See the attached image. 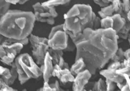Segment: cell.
I'll list each match as a JSON object with an SVG mask.
<instances>
[{
    "instance_id": "obj_7",
    "label": "cell",
    "mask_w": 130,
    "mask_h": 91,
    "mask_svg": "<svg viewBox=\"0 0 130 91\" xmlns=\"http://www.w3.org/2000/svg\"><path fill=\"white\" fill-rule=\"evenodd\" d=\"M35 11V20L42 23H47L49 25L55 24L54 18L58 16L55 7H47L43 6L40 3H36L32 5Z\"/></svg>"
},
{
    "instance_id": "obj_30",
    "label": "cell",
    "mask_w": 130,
    "mask_h": 91,
    "mask_svg": "<svg viewBox=\"0 0 130 91\" xmlns=\"http://www.w3.org/2000/svg\"><path fill=\"white\" fill-rule=\"evenodd\" d=\"M42 91H55L52 87H50V83L48 82H44L43 87H42Z\"/></svg>"
},
{
    "instance_id": "obj_38",
    "label": "cell",
    "mask_w": 130,
    "mask_h": 91,
    "mask_svg": "<svg viewBox=\"0 0 130 91\" xmlns=\"http://www.w3.org/2000/svg\"><path fill=\"white\" fill-rule=\"evenodd\" d=\"M22 91H27V89H25V88H24V89L22 90Z\"/></svg>"
},
{
    "instance_id": "obj_1",
    "label": "cell",
    "mask_w": 130,
    "mask_h": 91,
    "mask_svg": "<svg viewBox=\"0 0 130 91\" xmlns=\"http://www.w3.org/2000/svg\"><path fill=\"white\" fill-rule=\"evenodd\" d=\"M118 37L112 29H92L86 28L74 45L76 48L75 60L82 58L87 69L94 75L104 67L118 48Z\"/></svg>"
},
{
    "instance_id": "obj_29",
    "label": "cell",
    "mask_w": 130,
    "mask_h": 91,
    "mask_svg": "<svg viewBox=\"0 0 130 91\" xmlns=\"http://www.w3.org/2000/svg\"><path fill=\"white\" fill-rule=\"evenodd\" d=\"M50 87L55 91H59L61 90V88H60L59 82L58 81H55V82L53 83H50Z\"/></svg>"
},
{
    "instance_id": "obj_39",
    "label": "cell",
    "mask_w": 130,
    "mask_h": 91,
    "mask_svg": "<svg viewBox=\"0 0 130 91\" xmlns=\"http://www.w3.org/2000/svg\"><path fill=\"white\" fill-rule=\"evenodd\" d=\"M83 91H92V90H87L84 89V90H83Z\"/></svg>"
},
{
    "instance_id": "obj_17",
    "label": "cell",
    "mask_w": 130,
    "mask_h": 91,
    "mask_svg": "<svg viewBox=\"0 0 130 91\" xmlns=\"http://www.w3.org/2000/svg\"><path fill=\"white\" fill-rule=\"evenodd\" d=\"M71 0H47L46 2H43L41 4L43 6L47 7H55L59 5H64L68 4Z\"/></svg>"
},
{
    "instance_id": "obj_37",
    "label": "cell",
    "mask_w": 130,
    "mask_h": 91,
    "mask_svg": "<svg viewBox=\"0 0 130 91\" xmlns=\"http://www.w3.org/2000/svg\"><path fill=\"white\" fill-rule=\"evenodd\" d=\"M37 91H42V88H39V89H37Z\"/></svg>"
},
{
    "instance_id": "obj_25",
    "label": "cell",
    "mask_w": 130,
    "mask_h": 91,
    "mask_svg": "<svg viewBox=\"0 0 130 91\" xmlns=\"http://www.w3.org/2000/svg\"><path fill=\"white\" fill-rule=\"evenodd\" d=\"M106 83V88L107 91H115L116 87V83L110 81L109 79H105Z\"/></svg>"
},
{
    "instance_id": "obj_6",
    "label": "cell",
    "mask_w": 130,
    "mask_h": 91,
    "mask_svg": "<svg viewBox=\"0 0 130 91\" xmlns=\"http://www.w3.org/2000/svg\"><path fill=\"white\" fill-rule=\"evenodd\" d=\"M29 40L32 47V55L39 66L44 63L45 56L48 51V38L34 35L32 33L29 37Z\"/></svg>"
},
{
    "instance_id": "obj_16",
    "label": "cell",
    "mask_w": 130,
    "mask_h": 91,
    "mask_svg": "<svg viewBox=\"0 0 130 91\" xmlns=\"http://www.w3.org/2000/svg\"><path fill=\"white\" fill-rule=\"evenodd\" d=\"M112 18L113 20V26L112 29L115 31L116 33H118L122 28L126 24V19L122 18L120 14H114L112 16Z\"/></svg>"
},
{
    "instance_id": "obj_41",
    "label": "cell",
    "mask_w": 130,
    "mask_h": 91,
    "mask_svg": "<svg viewBox=\"0 0 130 91\" xmlns=\"http://www.w3.org/2000/svg\"><path fill=\"white\" fill-rule=\"evenodd\" d=\"M115 91H120V90H115Z\"/></svg>"
},
{
    "instance_id": "obj_33",
    "label": "cell",
    "mask_w": 130,
    "mask_h": 91,
    "mask_svg": "<svg viewBox=\"0 0 130 91\" xmlns=\"http://www.w3.org/2000/svg\"><path fill=\"white\" fill-rule=\"evenodd\" d=\"M5 2H7V3H10V4H14V5H16L17 3H18L20 0H5Z\"/></svg>"
},
{
    "instance_id": "obj_26",
    "label": "cell",
    "mask_w": 130,
    "mask_h": 91,
    "mask_svg": "<svg viewBox=\"0 0 130 91\" xmlns=\"http://www.w3.org/2000/svg\"><path fill=\"white\" fill-rule=\"evenodd\" d=\"M61 29H63V24H59V25H55V26L53 27L52 29V30H51L50 33V34H49L48 38H50L51 37H52V36L54 35V33H56L57 31H59V30H61Z\"/></svg>"
},
{
    "instance_id": "obj_28",
    "label": "cell",
    "mask_w": 130,
    "mask_h": 91,
    "mask_svg": "<svg viewBox=\"0 0 130 91\" xmlns=\"http://www.w3.org/2000/svg\"><path fill=\"white\" fill-rule=\"evenodd\" d=\"M57 65H59L62 69H64V68H70L68 63H67V62H65L64 59H63V57L60 58L59 62H58Z\"/></svg>"
},
{
    "instance_id": "obj_18",
    "label": "cell",
    "mask_w": 130,
    "mask_h": 91,
    "mask_svg": "<svg viewBox=\"0 0 130 91\" xmlns=\"http://www.w3.org/2000/svg\"><path fill=\"white\" fill-rule=\"evenodd\" d=\"M114 14H115V11H114V9L111 4L104 7H102L101 10L98 11V14L101 19L106 18V17L112 16Z\"/></svg>"
},
{
    "instance_id": "obj_35",
    "label": "cell",
    "mask_w": 130,
    "mask_h": 91,
    "mask_svg": "<svg viewBox=\"0 0 130 91\" xmlns=\"http://www.w3.org/2000/svg\"><path fill=\"white\" fill-rule=\"evenodd\" d=\"M126 19L127 20H128L130 22V10L128 12V13L127 14V16H126Z\"/></svg>"
},
{
    "instance_id": "obj_3",
    "label": "cell",
    "mask_w": 130,
    "mask_h": 91,
    "mask_svg": "<svg viewBox=\"0 0 130 91\" xmlns=\"http://www.w3.org/2000/svg\"><path fill=\"white\" fill-rule=\"evenodd\" d=\"M96 14L89 5L76 4L64 15L63 29L67 33L79 35L86 28L93 29Z\"/></svg>"
},
{
    "instance_id": "obj_23",
    "label": "cell",
    "mask_w": 130,
    "mask_h": 91,
    "mask_svg": "<svg viewBox=\"0 0 130 91\" xmlns=\"http://www.w3.org/2000/svg\"><path fill=\"white\" fill-rule=\"evenodd\" d=\"M124 59H125L124 51L120 48H118L115 53L111 57V60H112V62H120V63H122V62L124 61Z\"/></svg>"
},
{
    "instance_id": "obj_27",
    "label": "cell",
    "mask_w": 130,
    "mask_h": 91,
    "mask_svg": "<svg viewBox=\"0 0 130 91\" xmlns=\"http://www.w3.org/2000/svg\"><path fill=\"white\" fill-rule=\"evenodd\" d=\"M120 67H121V63H120V62H112V63L109 65L107 68L117 70L118 68H120Z\"/></svg>"
},
{
    "instance_id": "obj_32",
    "label": "cell",
    "mask_w": 130,
    "mask_h": 91,
    "mask_svg": "<svg viewBox=\"0 0 130 91\" xmlns=\"http://www.w3.org/2000/svg\"><path fill=\"white\" fill-rule=\"evenodd\" d=\"M124 57H125V59L130 58V48L127 49L124 52Z\"/></svg>"
},
{
    "instance_id": "obj_40",
    "label": "cell",
    "mask_w": 130,
    "mask_h": 91,
    "mask_svg": "<svg viewBox=\"0 0 130 91\" xmlns=\"http://www.w3.org/2000/svg\"><path fill=\"white\" fill-rule=\"evenodd\" d=\"M59 91H65V90H62V89H61V90H59Z\"/></svg>"
},
{
    "instance_id": "obj_22",
    "label": "cell",
    "mask_w": 130,
    "mask_h": 91,
    "mask_svg": "<svg viewBox=\"0 0 130 91\" xmlns=\"http://www.w3.org/2000/svg\"><path fill=\"white\" fill-rule=\"evenodd\" d=\"M92 91H107L105 80L102 78H100L98 81L94 83Z\"/></svg>"
},
{
    "instance_id": "obj_21",
    "label": "cell",
    "mask_w": 130,
    "mask_h": 91,
    "mask_svg": "<svg viewBox=\"0 0 130 91\" xmlns=\"http://www.w3.org/2000/svg\"><path fill=\"white\" fill-rule=\"evenodd\" d=\"M113 20L112 16L102 18L100 20V28L102 29H112Z\"/></svg>"
},
{
    "instance_id": "obj_12",
    "label": "cell",
    "mask_w": 130,
    "mask_h": 91,
    "mask_svg": "<svg viewBox=\"0 0 130 91\" xmlns=\"http://www.w3.org/2000/svg\"><path fill=\"white\" fill-rule=\"evenodd\" d=\"M53 65L52 58L50 54L47 52L45 56L44 63L40 66V68L42 72V77L44 82H49L50 79L52 77V72L53 70Z\"/></svg>"
},
{
    "instance_id": "obj_11",
    "label": "cell",
    "mask_w": 130,
    "mask_h": 91,
    "mask_svg": "<svg viewBox=\"0 0 130 91\" xmlns=\"http://www.w3.org/2000/svg\"><path fill=\"white\" fill-rule=\"evenodd\" d=\"M115 70L109 69L107 68L105 70H102L100 72V75L104 76L105 79H109L112 82L115 83L117 84V87L119 88V89L123 87V85L125 83V79L124 77L118 75V73L116 72Z\"/></svg>"
},
{
    "instance_id": "obj_9",
    "label": "cell",
    "mask_w": 130,
    "mask_h": 91,
    "mask_svg": "<svg viewBox=\"0 0 130 91\" xmlns=\"http://www.w3.org/2000/svg\"><path fill=\"white\" fill-rule=\"evenodd\" d=\"M18 78V73L14 64H12L11 68L0 66V88L6 86H11Z\"/></svg>"
},
{
    "instance_id": "obj_10",
    "label": "cell",
    "mask_w": 130,
    "mask_h": 91,
    "mask_svg": "<svg viewBox=\"0 0 130 91\" xmlns=\"http://www.w3.org/2000/svg\"><path fill=\"white\" fill-rule=\"evenodd\" d=\"M92 74L87 69L76 75L73 81L72 91H83L87 84L89 83Z\"/></svg>"
},
{
    "instance_id": "obj_5",
    "label": "cell",
    "mask_w": 130,
    "mask_h": 91,
    "mask_svg": "<svg viewBox=\"0 0 130 91\" xmlns=\"http://www.w3.org/2000/svg\"><path fill=\"white\" fill-rule=\"evenodd\" d=\"M29 42V37L23 40H16L0 34V59L2 63L7 66H12L24 46Z\"/></svg>"
},
{
    "instance_id": "obj_4",
    "label": "cell",
    "mask_w": 130,
    "mask_h": 91,
    "mask_svg": "<svg viewBox=\"0 0 130 91\" xmlns=\"http://www.w3.org/2000/svg\"><path fill=\"white\" fill-rule=\"evenodd\" d=\"M18 73V79L21 85H24L31 79H38L42 75L40 66L28 53L18 55L14 62Z\"/></svg>"
},
{
    "instance_id": "obj_20",
    "label": "cell",
    "mask_w": 130,
    "mask_h": 91,
    "mask_svg": "<svg viewBox=\"0 0 130 91\" xmlns=\"http://www.w3.org/2000/svg\"><path fill=\"white\" fill-rule=\"evenodd\" d=\"M47 52H49V53L50 54L51 57H52V61H53V63L54 65H57L60 58L63 56V51H62V50H55L52 48H49Z\"/></svg>"
},
{
    "instance_id": "obj_15",
    "label": "cell",
    "mask_w": 130,
    "mask_h": 91,
    "mask_svg": "<svg viewBox=\"0 0 130 91\" xmlns=\"http://www.w3.org/2000/svg\"><path fill=\"white\" fill-rule=\"evenodd\" d=\"M86 69V65L85 63L84 60L82 58L75 60V63L72 65L71 68H70V70L71 72L74 76L77 75L79 73L83 72Z\"/></svg>"
},
{
    "instance_id": "obj_19",
    "label": "cell",
    "mask_w": 130,
    "mask_h": 91,
    "mask_svg": "<svg viewBox=\"0 0 130 91\" xmlns=\"http://www.w3.org/2000/svg\"><path fill=\"white\" fill-rule=\"evenodd\" d=\"M130 22L126 19V24L124 25V26L122 28V29L120 30L117 33V35H118V38H122V39L126 40L127 39L130 33Z\"/></svg>"
},
{
    "instance_id": "obj_13",
    "label": "cell",
    "mask_w": 130,
    "mask_h": 91,
    "mask_svg": "<svg viewBox=\"0 0 130 91\" xmlns=\"http://www.w3.org/2000/svg\"><path fill=\"white\" fill-rule=\"evenodd\" d=\"M115 14H120L122 18L126 19V16L130 10L129 0H114L111 3Z\"/></svg>"
},
{
    "instance_id": "obj_24",
    "label": "cell",
    "mask_w": 130,
    "mask_h": 91,
    "mask_svg": "<svg viewBox=\"0 0 130 91\" xmlns=\"http://www.w3.org/2000/svg\"><path fill=\"white\" fill-rule=\"evenodd\" d=\"M10 4L5 0H0V20L9 10Z\"/></svg>"
},
{
    "instance_id": "obj_2",
    "label": "cell",
    "mask_w": 130,
    "mask_h": 91,
    "mask_svg": "<svg viewBox=\"0 0 130 91\" xmlns=\"http://www.w3.org/2000/svg\"><path fill=\"white\" fill-rule=\"evenodd\" d=\"M31 11L9 10L0 20V34L5 37L23 40L29 37L35 22Z\"/></svg>"
},
{
    "instance_id": "obj_8",
    "label": "cell",
    "mask_w": 130,
    "mask_h": 91,
    "mask_svg": "<svg viewBox=\"0 0 130 91\" xmlns=\"http://www.w3.org/2000/svg\"><path fill=\"white\" fill-rule=\"evenodd\" d=\"M68 37L64 29L59 30L50 38H48L49 47L53 50L64 51L68 47Z\"/></svg>"
},
{
    "instance_id": "obj_34",
    "label": "cell",
    "mask_w": 130,
    "mask_h": 91,
    "mask_svg": "<svg viewBox=\"0 0 130 91\" xmlns=\"http://www.w3.org/2000/svg\"><path fill=\"white\" fill-rule=\"evenodd\" d=\"M28 1H29V0H20L19 2H18V4L23 5L26 3V2H28Z\"/></svg>"
},
{
    "instance_id": "obj_31",
    "label": "cell",
    "mask_w": 130,
    "mask_h": 91,
    "mask_svg": "<svg viewBox=\"0 0 130 91\" xmlns=\"http://www.w3.org/2000/svg\"><path fill=\"white\" fill-rule=\"evenodd\" d=\"M0 91H18V90L12 88L10 86H6V87L0 88Z\"/></svg>"
},
{
    "instance_id": "obj_36",
    "label": "cell",
    "mask_w": 130,
    "mask_h": 91,
    "mask_svg": "<svg viewBox=\"0 0 130 91\" xmlns=\"http://www.w3.org/2000/svg\"><path fill=\"white\" fill-rule=\"evenodd\" d=\"M127 40H128V42H129V46H130V33H129V36H128V37H127Z\"/></svg>"
},
{
    "instance_id": "obj_14",
    "label": "cell",
    "mask_w": 130,
    "mask_h": 91,
    "mask_svg": "<svg viewBox=\"0 0 130 91\" xmlns=\"http://www.w3.org/2000/svg\"><path fill=\"white\" fill-rule=\"evenodd\" d=\"M74 78H75V76L71 73L70 68L61 69L59 77H58L59 81L64 85L68 83H73Z\"/></svg>"
}]
</instances>
